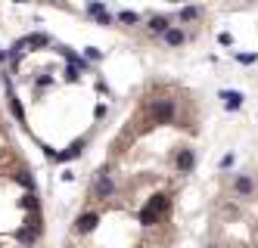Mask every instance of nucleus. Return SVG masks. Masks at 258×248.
Wrapping results in <instances>:
<instances>
[{
	"label": "nucleus",
	"mask_w": 258,
	"mask_h": 248,
	"mask_svg": "<svg viewBox=\"0 0 258 248\" xmlns=\"http://www.w3.org/2000/svg\"><path fill=\"white\" fill-rule=\"evenodd\" d=\"M168 211V195H152L150 205L140 211V224H152L156 217H162Z\"/></svg>",
	"instance_id": "obj_1"
},
{
	"label": "nucleus",
	"mask_w": 258,
	"mask_h": 248,
	"mask_svg": "<svg viewBox=\"0 0 258 248\" xmlns=\"http://www.w3.org/2000/svg\"><path fill=\"white\" fill-rule=\"evenodd\" d=\"M152 115H156L159 124H168L171 118H174V102H171V99H159L156 106H152Z\"/></svg>",
	"instance_id": "obj_2"
},
{
	"label": "nucleus",
	"mask_w": 258,
	"mask_h": 248,
	"mask_svg": "<svg viewBox=\"0 0 258 248\" xmlns=\"http://www.w3.org/2000/svg\"><path fill=\"white\" fill-rule=\"evenodd\" d=\"M112 192H115L112 177H109V174H100V177H97V183H93V195H100V199H109Z\"/></svg>",
	"instance_id": "obj_3"
},
{
	"label": "nucleus",
	"mask_w": 258,
	"mask_h": 248,
	"mask_svg": "<svg viewBox=\"0 0 258 248\" xmlns=\"http://www.w3.org/2000/svg\"><path fill=\"white\" fill-rule=\"evenodd\" d=\"M193 149H180L177 152V171H180V174H187V171H193Z\"/></svg>",
	"instance_id": "obj_4"
},
{
	"label": "nucleus",
	"mask_w": 258,
	"mask_h": 248,
	"mask_svg": "<svg viewBox=\"0 0 258 248\" xmlns=\"http://www.w3.org/2000/svg\"><path fill=\"white\" fill-rule=\"evenodd\" d=\"M234 190H236V195H252V190H255V183H252V177H246V174H239L236 180H234Z\"/></svg>",
	"instance_id": "obj_5"
},
{
	"label": "nucleus",
	"mask_w": 258,
	"mask_h": 248,
	"mask_svg": "<svg viewBox=\"0 0 258 248\" xmlns=\"http://www.w3.org/2000/svg\"><path fill=\"white\" fill-rule=\"evenodd\" d=\"M84 152V140H78V143H72V149H65V152H56V161H72V158H78Z\"/></svg>",
	"instance_id": "obj_6"
},
{
	"label": "nucleus",
	"mask_w": 258,
	"mask_h": 248,
	"mask_svg": "<svg viewBox=\"0 0 258 248\" xmlns=\"http://www.w3.org/2000/svg\"><path fill=\"white\" fill-rule=\"evenodd\" d=\"M97 224H100L97 214H81L78 224H75V229H78V233H90V229H97Z\"/></svg>",
	"instance_id": "obj_7"
},
{
	"label": "nucleus",
	"mask_w": 258,
	"mask_h": 248,
	"mask_svg": "<svg viewBox=\"0 0 258 248\" xmlns=\"http://www.w3.org/2000/svg\"><path fill=\"white\" fill-rule=\"evenodd\" d=\"M221 99L227 102V109H230V112L243 106V93H236V90H224V93H221Z\"/></svg>",
	"instance_id": "obj_8"
},
{
	"label": "nucleus",
	"mask_w": 258,
	"mask_h": 248,
	"mask_svg": "<svg viewBox=\"0 0 258 248\" xmlns=\"http://www.w3.org/2000/svg\"><path fill=\"white\" fill-rule=\"evenodd\" d=\"M165 40H168V47H180V44L187 40V34L180 31V28H168V31H165Z\"/></svg>",
	"instance_id": "obj_9"
},
{
	"label": "nucleus",
	"mask_w": 258,
	"mask_h": 248,
	"mask_svg": "<svg viewBox=\"0 0 258 248\" xmlns=\"http://www.w3.org/2000/svg\"><path fill=\"white\" fill-rule=\"evenodd\" d=\"M171 28V22L165 19V16H152V22H150V31H156V34H165Z\"/></svg>",
	"instance_id": "obj_10"
},
{
	"label": "nucleus",
	"mask_w": 258,
	"mask_h": 248,
	"mask_svg": "<svg viewBox=\"0 0 258 248\" xmlns=\"http://www.w3.org/2000/svg\"><path fill=\"white\" fill-rule=\"evenodd\" d=\"M22 40H25V47H47L50 44L47 34H28V38H22Z\"/></svg>",
	"instance_id": "obj_11"
},
{
	"label": "nucleus",
	"mask_w": 258,
	"mask_h": 248,
	"mask_svg": "<svg viewBox=\"0 0 258 248\" xmlns=\"http://www.w3.org/2000/svg\"><path fill=\"white\" fill-rule=\"evenodd\" d=\"M196 16H199V10H196V6H184V10H180V16H177V19H180V22H193Z\"/></svg>",
	"instance_id": "obj_12"
},
{
	"label": "nucleus",
	"mask_w": 258,
	"mask_h": 248,
	"mask_svg": "<svg viewBox=\"0 0 258 248\" xmlns=\"http://www.w3.org/2000/svg\"><path fill=\"white\" fill-rule=\"evenodd\" d=\"M118 22H128V25H134V22H140V16H137V13H118Z\"/></svg>",
	"instance_id": "obj_13"
},
{
	"label": "nucleus",
	"mask_w": 258,
	"mask_h": 248,
	"mask_svg": "<svg viewBox=\"0 0 258 248\" xmlns=\"http://www.w3.org/2000/svg\"><path fill=\"white\" fill-rule=\"evenodd\" d=\"M87 13L90 16H103L106 10H103V3H93V0H90V3H87Z\"/></svg>",
	"instance_id": "obj_14"
},
{
	"label": "nucleus",
	"mask_w": 258,
	"mask_h": 248,
	"mask_svg": "<svg viewBox=\"0 0 258 248\" xmlns=\"http://www.w3.org/2000/svg\"><path fill=\"white\" fill-rule=\"evenodd\" d=\"M84 56H87V59H100L103 53H100V50H97V47H87V50H84Z\"/></svg>",
	"instance_id": "obj_15"
},
{
	"label": "nucleus",
	"mask_w": 258,
	"mask_h": 248,
	"mask_svg": "<svg viewBox=\"0 0 258 248\" xmlns=\"http://www.w3.org/2000/svg\"><path fill=\"white\" fill-rule=\"evenodd\" d=\"M16 3H25V0H16Z\"/></svg>",
	"instance_id": "obj_16"
}]
</instances>
